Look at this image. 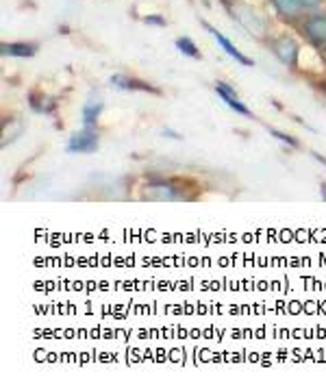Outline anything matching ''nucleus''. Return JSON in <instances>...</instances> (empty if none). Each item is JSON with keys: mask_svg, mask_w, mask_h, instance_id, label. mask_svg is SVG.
I'll return each mask as SVG.
<instances>
[{"mask_svg": "<svg viewBox=\"0 0 326 389\" xmlns=\"http://www.w3.org/2000/svg\"><path fill=\"white\" fill-rule=\"evenodd\" d=\"M98 148V133L92 129V126H85L83 131L74 133L68 142V153H74V155H90Z\"/></svg>", "mask_w": 326, "mask_h": 389, "instance_id": "nucleus-2", "label": "nucleus"}, {"mask_svg": "<svg viewBox=\"0 0 326 389\" xmlns=\"http://www.w3.org/2000/svg\"><path fill=\"white\" fill-rule=\"evenodd\" d=\"M146 22H153V24H166V20H161V18H146Z\"/></svg>", "mask_w": 326, "mask_h": 389, "instance_id": "nucleus-15", "label": "nucleus"}, {"mask_svg": "<svg viewBox=\"0 0 326 389\" xmlns=\"http://www.w3.org/2000/svg\"><path fill=\"white\" fill-rule=\"evenodd\" d=\"M215 92L220 94V98L224 100L233 111L242 113V115H250V109L246 107V104H244L240 98H237L235 89H233L231 85H227V83H215Z\"/></svg>", "mask_w": 326, "mask_h": 389, "instance_id": "nucleus-6", "label": "nucleus"}, {"mask_svg": "<svg viewBox=\"0 0 326 389\" xmlns=\"http://www.w3.org/2000/svg\"><path fill=\"white\" fill-rule=\"evenodd\" d=\"M324 53H326V41H324Z\"/></svg>", "mask_w": 326, "mask_h": 389, "instance_id": "nucleus-17", "label": "nucleus"}, {"mask_svg": "<svg viewBox=\"0 0 326 389\" xmlns=\"http://www.w3.org/2000/svg\"><path fill=\"white\" fill-rule=\"evenodd\" d=\"M322 198L326 200V183H322Z\"/></svg>", "mask_w": 326, "mask_h": 389, "instance_id": "nucleus-16", "label": "nucleus"}, {"mask_svg": "<svg viewBox=\"0 0 326 389\" xmlns=\"http://www.w3.org/2000/svg\"><path fill=\"white\" fill-rule=\"evenodd\" d=\"M111 85H115L117 89H126V92H131V89H142V92H155L157 89L146 85V83H140V81H133L128 77H122V74H115V77H111Z\"/></svg>", "mask_w": 326, "mask_h": 389, "instance_id": "nucleus-8", "label": "nucleus"}, {"mask_svg": "<svg viewBox=\"0 0 326 389\" xmlns=\"http://www.w3.org/2000/svg\"><path fill=\"white\" fill-rule=\"evenodd\" d=\"M144 196L151 200H181L183 193H181V189L172 187L170 183H153L146 187Z\"/></svg>", "mask_w": 326, "mask_h": 389, "instance_id": "nucleus-4", "label": "nucleus"}, {"mask_svg": "<svg viewBox=\"0 0 326 389\" xmlns=\"http://www.w3.org/2000/svg\"><path fill=\"white\" fill-rule=\"evenodd\" d=\"M100 111H102V102L98 98L85 102V107H83V122H85V126H94Z\"/></svg>", "mask_w": 326, "mask_h": 389, "instance_id": "nucleus-11", "label": "nucleus"}, {"mask_svg": "<svg viewBox=\"0 0 326 389\" xmlns=\"http://www.w3.org/2000/svg\"><path fill=\"white\" fill-rule=\"evenodd\" d=\"M305 31L314 41L324 44L326 41V16H316V18L307 20Z\"/></svg>", "mask_w": 326, "mask_h": 389, "instance_id": "nucleus-7", "label": "nucleus"}, {"mask_svg": "<svg viewBox=\"0 0 326 389\" xmlns=\"http://www.w3.org/2000/svg\"><path fill=\"white\" fill-rule=\"evenodd\" d=\"M298 3H300V7L305 11H314V9H318L322 5V0H298Z\"/></svg>", "mask_w": 326, "mask_h": 389, "instance_id": "nucleus-14", "label": "nucleus"}, {"mask_svg": "<svg viewBox=\"0 0 326 389\" xmlns=\"http://www.w3.org/2000/svg\"><path fill=\"white\" fill-rule=\"evenodd\" d=\"M33 44H3V55L7 57H33L35 55Z\"/></svg>", "mask_w": 326, "mask_h": 389, "instance_id": "nucleus-9", "label": "nucleus"}, {"mask_svg": "<svg viewBox=\"0 0 326 389\" xmlns=\"http://www.w3.org/2000/svg\"><path fill=\"white\" fill-rule=\"evenodd\" d=\"M233 18L240 22L244 28H248L250 33L257 35V37H263L265 31H268V24H265V20L259 16V13L253 9V7H246V5H237L233 9Z\"/></svg>", "mask_w": 326, "mask_h": 389, "instance_id": "nucleus-1", "label": "nucleus"}, {"mask_svg": "<svg viewBox=\"0 0 326 389\" xmlns=\"http://www.w3.org/2000/svg\"><path fill=\"white\" fill-rule=\"evenodd\" d=\"M204 28H207V31H209L211 35H213V39L220 44V46H222V50H224L229 57H233L235 59V61H240L242 66H253V59H248L246 55H242L240 50H237L235 46H233V44L224 37V35H222L220 31H218V28H213V26H209V24H204Z\"/></svg>", "mask_w": 326, "mask_h": 389, "instance_id": "nucleus-5", "label": "nucleus"}, {"mask_svg": "<svg viewBox=\"0 0 326 389\" xmlns=\"http://www.w3.org/2000/svg\"><path fill=\"white\" fill-rule=\"evenodd\" d=\"M274 7H276V11H278L283 18H296L300 11H305V9L300 7L298 0H274Z\"/></svg>", "mask_w": 326, "mask_h": 389, "instance_id": "nucleus-10", "label": "nucleus"}, {"mask_svg": "<svg viewBox=\"0 0 326 389\" xmlns=\"http://www.w3.org/2000/svg\"><path fill=\"white\" fill-rule=\"evenodd\" d=\"M272 50H274V55H276L285 66H296V64H298V53H300V48H298V44H296L294 39H289V37H278V39H274V41H272Z\"/></svg>", "mask_w": 326, "mask_h": 389, "instance_id": "nucleus-3", "label": "nucleus"}, {"mask_svg": "<svg viewBox=\"0 0 326 389\" xmlns=\"http://www.w3.org/2000/svg\"><path fill=\"white\" fill-rule=\"evenodd\" d=\"M270 133H272L276 140H280V142H285V144H289V146H298V142H296L294 137H289V135H285V133H280V131H276V129H270Z\"/></svg>", "mask_w": 326, "mask_h": 389, "instance_id": "nucleus-13", "label": "nucleus"}, {"mask_svg": "<svg viewBox=\"0 0 326 389\" xmlns=\"http://www.w3.org/2000/svg\"><path fill=\"white\" fill-rule=\"evenodd\" d=\"M176 48H179L183 55L191 57V59H200V53L196 48V44L191 41L189 37H179V39H176Z\"/></svg>", "mask_w": 326, "mask_h": 389, "instance_id": "nucleus-12", "label": "nucleus"}]
</instances>
